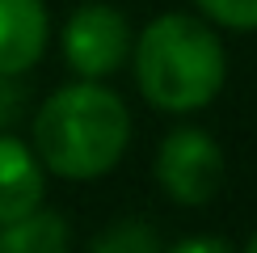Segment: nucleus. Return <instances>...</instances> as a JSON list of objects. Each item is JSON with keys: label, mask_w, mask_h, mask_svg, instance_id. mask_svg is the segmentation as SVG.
Returning <instances> with one entry per match:
<instances>
[{"label": "nucleus", "mask_w": 257, "mask_h": 253, "mask_svg": "<svg viewBox=\"0 0 257 253\" xmlns=\"http://www.w3.org/2000/svg\"><path fill=\"white\" fill-rule=\"evenodd\" d=\"M131 140V114L105 84H68L55 89L34 114V152L59 177L89 182L122 161Z\"/></svg>", "instance_id": "obj_1"}, {"label": "nucleus", "mask_w": 257, "mask_h": 253, "mask_svg": "<svg viewBox=\"0 0 257 253\" xmlns=\"http://www.w3.org/2000/svg\"><path fill=\"white\" fill-rule=\"evenodd\" d=\"M232 240L223 236H186V240H173V253H228Z\"/></svg>", "instance_id": "obj_11"}, {"label": "nucleus", "mask_w": 257, "mask_h": 253, "mask_svg": "<svg viewBox=\"0 0 257 253\" xmlns=\"http://www.w3.org/2000/svg\"><path fill=\"white\" fill-rule=\"evenodd\" d=\"M244 249H249V253H257V232H253L249 240H244Z\"/></svg>", "instance_id": "obj_12"}, {"label": "nucleus", "mask_w": 257, "mask_h": 253, "mask_svg": "<svg viewBox=\"0 0 257 253\" xmlns=\"http://www.w3.org/2000/svg\"><path fill=\"white\" fill-rule=\"evenodd\" d=\"M72 245V232L55 211H30L0 228V253H63Z\"/></svg>", "instance_id": "obj_7"}, {"label": "nucleus", "mask_w": 257, "mask_h": 253, "mask_svg": "<svg viewBox=\"0 0 257 253\" xmlns=\"http://www.w3.org/2000/svg\"><path fill=\"white\" fill-rule=\"evenodd\" d=\"M21 110H26V89H21L13 76L0 72V131H5L9 122H17Z\"/></svg>", "instance_id": "obj_10"}, {"label": "nucleus", "mask_w": 257, "mask_h": 253, "mask_svg": "<svg viewBox=\"0 0 257 253\" xmlns=\"http://www.w3.org/2000/svg\"><path fill=\"white\" fill-rule=\"evenodd\" d=\"M131 55L139 93L169 114L202 110L207 101H215L228 76V59L215 30L190 13H165L148 21Z\"/></svg>", "instance_id": "obj_2"}, {"label": "nucleus", "mask_w": 257, "mask_h": 253, "mask_svg": "<svg viewBox=\"0 0 257 253\" xmlns=\"http://www.w3.org/2000/svg\"><path fill=\"white\" fill-rule=\"evenodd\" d=\"M156 182L173 203L202 207L219 194L223 186V152L198 126H177L165 135L156 152Z\"/></svg>", "instance_id": "obj_3"}, {"label": "nucleus", "mask_w": 257, "mask_h": 253, "mask_svg": "<svg viewBox=\"0 0 257 253\" xmlns=\"http://www.w3.org/2000/svg\"><path fill=\"white\" fill-rule=\"evenodd\" d=\"M198 9L228 30H257V0H198Z\"/></svg>", "instance_id": "obj_9"}, {"label": "nucleus", "mask_w": 257, "mask_h": 253, "mask_svg": "<svg viewBox=\"0 0 257 253\" xmlns=\"http://www.w3.org/2000/svg\"><path fill=\"white\" fill-rule=\"evenodd\" d=\"M42 203V165L21 140L0 135V228Z\"/></svg>", "instance_id": "obj_6"}, {"label": "nucleus", "mask_w": 257, "mask_h": 253, "mask_svg": "<svg viewBox=\"0 0 257 253\" xmlns=\"http://www.w3.org/2000/svg\"><path fill=\"white\" fill-rule=\"evenodd\" d=\"M131 30L114 5H80L63 26V59L84 80H101L126 63Z\"/></svg>", "instance_id": "obj_4"}, {"label": "nucleus", "mask_w": 257, "mask_h": 253, "mask_svg": "<svg viewBox=\"0 0 257 253\" xmlns=\"http://www.w3.org/2000/svg\"><path fill=\"white\" fill-rule=\"evenodd\" d=\"M47 9L42 0H0V72L21 76L47 51Z\"/></svg>", "instance_id": "obj_5"}, {"label": "nucleus", "mask_w": 257, "mask_h": 253, "mask_svg": "<svg viewBox=\"0 0 257 253\" xmlns=\"http://www.w3.org/2000/svg\"><path fill=\"white\" fill-rule=\"evenodd\" d=\"M93 249L97 253H156L160 236L148 224L131 219V224H114V228H105L101 236H93Z\"/></svg>", "instance_id": "obj_8"}]
</instances>
